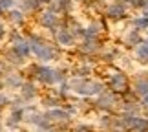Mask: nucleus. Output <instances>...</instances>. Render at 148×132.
<instances>
[{"label":"nucleus","mask_w":148,"mask_h":132,"mask_svg":"<svg viewBox=\"0 0 148 132\" xmlns=\"http://www.w3.org/2000/svg\"><path fill=\"white\" fill-rule=\"evenodd\" d=\"M123 84H124L123 77H113V81H112V86L113 88H123Z\"/></svg>","instance_id":"f03ea898"},{"label":"nucleus","mask_w":148,"mask_h":132,"mask_svg":"<svg viewBox=\"0 0 148 132\" xmlns=\"http://www.w3.org/2000/svg\"><path fill=\"white\" fill-rule=\"evenodd\" d=\"M139 57H148V42L146 44H141V48H139Z\"/></svg>","instance_id":"7ed1b4c3"},{"label":"nucleus","mask_w":148,"mask_h":132,"mask_svg":"<svg viewBox=\"0 0 148 132\" xmlns=\"http://www.w3.org/2000/svg\"><path fill=\"white\" fill-rule=\"evenodd\" d=\"M146 101H148V95H146Z\"/></svg>","instance_id":"1a4fd4ad"},{"label":"nucleus","mask_w":148,"mask_h":132,"mask_svg":"<svg viewBox=\"0 0 148 132\" xmlns=\"http://www.w3.org/2000/svg\"><path fill=\"white\" fill-rule=\"evenodd\" d=\"M110 15H112V17H119V15H123V8H119V6H113V8L110 9Z\"/></svg>","instance_id":"20e7f679"},{"label":"nucleus","mask_w":148,"mask_h":132,"mask_svg":"<svg viewBox=\"0 0 148 132\" xmlns=\"http://www.w3.org/2000/svg\"><path fill=\"white\" fill-rule=\"evenodd\" d=\"M137 26H141V28H145V26H148V19H137V22H135Z\"/></svg>","instance_id":"423d86ee"},{"label":"nucleus","mask_w":148,"mask_h":132,"mask_svg":"<svg viewBox=\"0 0 148 132\" xmlns=\"http://www.w3.org/2000/svg\"><path fill=\"white\" fill-rule=\"evenodd\" d=\"M42 19H44V24H46V26H51V24H55V17L51 15V13H48V15H44Z\"/></svg>","instance_id":"f257e3e1"},{"label":"nucleus","mask_w":148,"mask_h":132,"mask_svg":"<svg viewBox=\"0 0 148 132\" xmlns=\"http://www.w3.org/2000/svg\"><path fill=\"white\" fill-rule=\"evenodd\" d=\"M11 19H15V20H20L22 17H20V13H16V11H13V13H11Z\"/></svg>","instance_id":"0eeeda50"},{"label":"nucleus","mask_w":148,"mask_h":132,"mask_svg":"<svg viewBox=\"0 0 148 132\" xmlns=\"http://www.w3.org/2000/svg\"><path fill=\"white\" fill-rule=\"evenodd\" d=\"M0 35H2V26H0Z\"/></svg>","instance_id":"6e6552de"},{"label":"nucleus","mask_w":148,"mask_h":132,"mask_svg":"<svg viewBox=\"0 0 148 132\" xmlns=\"http://www.w3.org/2000/svg\"><path fill=\"white\" fill-rule=\"evenodd\" d=\"M60 42H64V44L71 42V37H70V33H60Z\"/></svg>","instance_id":"39448f33"}]
</instances>
